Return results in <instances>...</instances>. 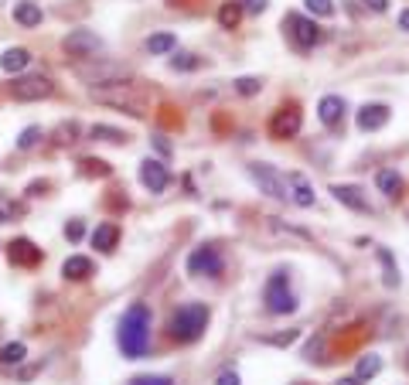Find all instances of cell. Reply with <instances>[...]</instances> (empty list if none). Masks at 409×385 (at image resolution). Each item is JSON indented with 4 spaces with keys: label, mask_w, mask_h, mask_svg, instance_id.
<instances>
[{
    "label": "cell",
    "mask_w": 409,
    "mask_h": 385,
    "mask_svg": "<svg viewBox=\"0 0 409 385\" xmlns=\"http://www.w3.org/2000/svg\"><path fill=\"white\" fill-rule=\"evenodd\" d=\"M93 99L103 103V106H116L143 120L150 113V96L140 82H123V78H113V82H103V86H93Z\"/></svg>",
    "instance_id": "6da1fadb"
},
{
    "label": "cell",
    "mask_w": 409,
    "mask_h": 385,
    "mask_svg": "<svg viewBox=\"0 0 409 385\" xmlns=\"http://www.w3.org/2000/svg\"><path fill=\"white\" fill-rule=\"evenodd\" d=\"M150 344V307L147 304H130V310L120 321V348L126 358H140Z\"/></svg>",
    "instance_id": "7a4b0ae2"
},
{
    "label": "cell",
    "mask_w": 409,
    "mask_h": 385,
    "mask_svg": "<svg viewBox=\"0 0 409 385\" xmlns=\"http://www.w3.org/2000/svg\"><path fill=\"white\" fill-rule=\"evenodd\" d=\"M208 317H212V314H208L204 304H181L171 317V338L181 341V344L198 341L204 334V327H208Z\"/></svg>",
    "instance_id": "3957f363"
},
{
    "label": "cell",
    "mask_w": 409,
    "mask_h": 385,
    "mask_svg": "<svg viewBox=\"0 0 409 385\" xmlns=\"http://www.w3.org/2000/svg\"><path fill=\"white\" fill-rule=\"evenodd\" d=\"M263 304H266L269 314H294V310H297V297L290 290V277H286L284 270H276V273L266 279Z\"/></svg>",
    "instance_id": "277c9868"
},
{
    "label": "cell",
    "mask_w": 409,
    "mask_h": 385,
    "mask_svg": "<svg viewBox=\"0 0 409 385\" xmlns=\"http://www.w3.org/2000/svg\"><path fill=\"white\" fill-rule=\"evenodd\" d=\"M284 28H286V34H290V41H294L300 51L321 45V38H324V31L317 28L311 17H304V14H286L284 17Z\"/></svg>",
    "instance_id": "5b68a950"
},
{
    "label": "cell",
    "mask_w": 409,
    "mask_h": 385,
    "mask_svg": "<svg viewBox=\"0 0 409 385\" xmlns=\"http://www.w3.org/2000/svg\"><path fill=\"white\" fill-rule=\"evenodd\" d=\"M249 178L256 181V188H259L263 195H269V198H276V201L290 198L286 181L276 174V168H269V164H249Z\"/></svg>",
    "instance_id": "8992f818"
},
{
    "label": "cell",
    "mask_w": 409,
    "mask_h": 385,
    "mask_svg": "<svg viewBox=\"0 0 409 385\" xmlns=\"http://www.w3.org/2000/svg\"><path fill=\"white\" fill-rule=\"evenodd\" d=\"M51 93H55V86L45 76H24L11 86V96H14L17 103H38V99H48Z\"/></svg>",
    "instance_id": "52a82bcc"
},
{
    "label": "cell",
    "mask_w": 409,
    "mask_h": 385,
    "mask_svg": "<svg viewBox=\"0 0 409 385\" xmlns=\"http://www.w3.org/2000/svg\"><path fill=\"white\" fill-rule=\"evenodd\" d=\"M62 48L72 55V58H89V55H95V51L103 48V38L95 31H89V28H76V31L65 34Z\"/></svg>",
    "instance_id": "ba28073f"
},
{
    "label": "cell",
    "mask_w": 409,
    "mask_h": 385,
    "mask_svg": "<svg viewBox=\"0 0 409 385\" xmlns=\"http://www.w3.org/2000/svg\"><path fill=\"white\" fill-rule=\"evenodd\" d=\"M188 273L191 277H219L222 273V256L215 246H198L188 256Z\"/></svg>",
    "instance_id": "9c48e42d"
},
{
    "label": "cell",
    "mask_w": 409,
    "mask_h": 385,
    "mask_svg": "<svg viewBox=\"0 0 409 385\" xmlns=\"http://www.w3.org/2000/svg\"><path fill=\"white\" fill-rule=\"evenodd\" d=\"M269 133L276 140H290L300 133V109L297 106H280L269 116Z\"/></svg>",
    "instance_id": "30bf717a"
},
{
    "label": "cell",
    "mask_w": 409,
    "mask_h": 385,
    "mask_svg": "<svg viewBox=\"0 0 409 385\" xmlns=\"http://www.w3.org/2000/svg\"><path fill=\"white\" fill-rule=\"evenodd\" d=\"M140 185L150 191V195H160V191H167V185H171V170L164 168L160 160H143L140 164Z\"/></svg>",
    "instance_id": "8fae6325"
},
{
    "label": "cell",
    "mask_w": 409,
    "mask_h": 385,
    "mask_svg": "<svg viewBox=\"0 0 409 385\" xmlns=\"http://www.w3.org/2000/svg\"><path fill=\"white\" fill-rule=\"evenodd\" d=\"M331 195L341 201V205H348L351 212H358V215L372 212V205H368V198H365V191L358 185H331Z\"/></svg>",
    "instance_id": "7c38bea8"
},
{
    "label": "cell",
    "mask_w": 409,
    "mask_h": 385,
    "mask_svg": "<svg viewBox=\"0 0 409 385\" xmlns=\"http://www.w3.org/2000/svg\"><path fill=\"white\" fill-rule=\"evenodd\" d=\"M7 256H11V266H24V270H31L41 262V249L34 246L31 239H14L11 246H7Z\"/></svg>",
    "instance_id": "4fadbf2b"
},
{
    "label": "cell",
    "mask_w": 409,
    "mask_h": 385,
    "mask_svg": "<svg viewBox=\"0 0 409 385\" xmlns=\"http://www.w3.org/2000/svg\"><path fill=\"white\" fill-rule=\"evenodd\" d=\"M286 188H290V201L300 205V208H311L314 205V185L300 174V170H290L286 174Z\"/></svg>",
    "instance_id": "5bb4252c"
},
{
    "label": "cell",
    "mask_w": 409,
    "mask_h": 385,
    "mask_svg": "<svg viewBox=\"0 0 409 385\" xmlns=\"http://www.w3.org/2000/svg\"><path fill=\"white\" fill-rule=\"evenodd\" d=\"M385 123H389V106L368 103V106L358 109V130H365V133H376V130H382Z\"/></svg>",
    "instance_id": "9a60e30c"
},
{
    "label": "cell",
    "mask_w": 409,
    "mask_h": 385,
    "mask_svg": "<svg viewBox=\"0 0 409 385\" xmlns=\"http://www.w3.org/2000/svg\"><path fill=\"white\" fill-rule=\"evenodd\" d=\"M345 99L341 96H324L321 103H317V116H321V123L324 126H338L345 120Z\"/></svg>",
    "instance_id": "2e32d148"
},
{
    "label": "cell",
    "mask_w": 409,
    "mask_h": 385,
    "mask_svg": "<svg viewBox=\"0 0 409 385\" xmlns=\"http://www.w3.org/2000/svg\"><path fill=\"white\" fill-rule=\"evenodd\" d=\"M93 249H99V252H113L116 249V242H120V225L116 222H103V225H95L93 229Z\"/></svg>",
    "instance_id": "e0dca14e"
},
{
    "label": "cell",
    "mask_w": 409,
    "mask_h": 385,
    "mask_svg": "<svg viewBox=\"0 0 409 385\" xmlns=\"http://www.w3.org/2000/svg\"><path fill=\"white\" fill-rule=\"evenodd\" d=\"M62 277L65 279H89L93 277V260H86V256H68V260L62 262Z\"/></svg>",
    "instance_id": "ac0fdd59"
},
{
    "label": "cell",
    "mask_w": 409,
    "mask_h": 385,
    "mask_svg": "<svg viewBox=\"0 0 409 385\" xmlns=\"http://www.w3.org/2000/svg\"><path fill=\"white\" fill-rule=\"evenodd\" d=\"M28 65H31V51L28 48H7L0 55V68L4 72H24Z\"/></svg>",
    "instance_id": "d6986e66"
},
{
    "label": "cell",
    "mask_w": 409,
    "mask_h": 385,
    "mask_svg": "<svg viewBox=\"0 0 409 385\" xmlns=\"http://www.w3.org/2000/svg\"><path fill=\"white\" fill-rule=\"evenodd\" d=\"M14 21L21 28H38L41 24V7L31 4V0H21V4H14Z\"/></svg>",
    "instance_id": "ffe728a7"
},
{
    "label": "cell",
    "mask_w": 409,
    "mask_h": 385,
    "mask_svg": "<svg viewBox=\"0 0 409 385\" xmlns=\"http://www.w3.org/2000/svg\"><path fill=\"white\" fill-rule=\"evenodd\" d=\"M376 185H378V191H382L385 198H399V195H403V178H399L395 170H389V168L376 174Z\"/></svg>",
    "instance_id": "44dd1931"
},
{
    "label": "cell",
    "mask_w": 409,
    "mask_h": 385,
    "mask_svg": "<svg viewBox=\"0 0 409 385\" xmlns=\"http://www.w3.org/2000/svg\"><path fill=\"white\" fill-rule=\"evenodd\" d=\"M376 256H378V262H382V283H385L389 290H393V287H399V266H395L393 252L378 246V249H376Z\"/></svg>",
    "instance_id": "7402d4cb"
},
{
    "label": "cell",
    "mask_w": 409,
    "mask_h": 385,
    "mask_svg": "<svg viewBox=\"0 0 409 385\" xmlns=\"http://www.w3.org/2000/svg\"><path fill=\"white\" fill-rule=\"evenodd\" d=\"M174 48H177V38H174L171 31H160V34H150V38H147V51H150V55H167Z\"/></svg>",
    "instance_id": "603a6c76"
},
{
    "label": "cell",
    "mask_w": 409,
    "mask_h": 385,
    "mask_svg": "<svg viewBox=\"0 0 409 385\" xmlns=\"http://www.w3.org/2000/svg\"><path fill=\"white\" fill-rule=\"evenodd\" d=\"M24 358H28V348L21 341H11V344L0 348V365H21Z\"/></svg>",
    "instance_id": "cb8c5ba5"
},
{
    "label": "cell",
    "mask_w": 409,
    "mask_h": 385,
    "mask_svg": "<svg viewBox=\"0 0 409 385\" xmlns=\"http://www.w3.org/2000/svg\"><path fill=\"white\" fill-rule=\"evenodd\" d=\"M378 371H382V358L378 354H365L362 361H358V369H355V379H376Z\"/></svg>",
    "instance_id": "d4e9b609"
},
{
    "label": "cell",
    "mask_w": 409,
    "mask_h": 385,
    "mask_svg": "<svg viewBox=\"0 0 409 385\" xmlns=\"http://www.w3.org/2000/svg\"><path fill=\"white\" fill-rule=\"evenodd\" d=\"M239 21H242V4H222V11H219V24L222 28H239Z\"/></svg>",
    "instance_id": "484cf974"
},
{
    "label": "cell",
    "mask_w": 409,
    "mask_h": 385,
    "mask_svg": "<svg viewBox=\"0 0 409 385\" xmlns=\"http://www.w3.org/2000/svg\"><path fill=\"white\" fill-rule=\"evenodd\" d=\"M89 137L93 140H106V143H126V133L123 130H113V126H93V130H89Z\"/></svg>",
    "instance_id": "4316f807"
},
{
    "label": "cell",
    "mask_w": 409,
    "mask_h": 385,
    "mask_svg": "<svg viewBox=\"0 0 409 385\" xmlns=\"http://www.w3.org/2000/svg\"><path fill=\"white\" fill-rule=\"evenodd\" d=\"M300 338V331H280V334H263V344H273V348H286V344H294Z\"/></svg>",
    "instance_id": "83f0119b"
},
{
    "label": "cell",
    "mask_w": 409,
    "mask_h": 385,
    "mask_svg": "<svg viewBox=\"0 0 409 385\" xmlns=\"http://www.w3.org/2000/svg\"><path fill=\"white\" fill-rule=\"evenodd\" d=\"M198 65H202V58H198V55H174V58H171L174 72H195Z\"/></svg>",
    "instance_id": "f1b7e54d"
},
{
    "label": "cell",
    "mask_w": 409,
    "mask_h": 385,
    "mask_svg": "<svg viewBox=\"0 0 409 385\" xmlns=\"http://www.w3.org/2000/svg\"><path fill=\"white\" fill-rule=\"evenodd\" d=\"M232 86H236V93H239V96H256L259 89H263V82H259V78H252V76L236 78Z\"/></svg>",
    "instance_id": "f546056e"
},
{
    "label": "cell",
    "mask_w": 409,
    "mask_h": 385,
    "mask_svg": "<svg viewBox=\"0 0 409 385\" xmlns=\"http://www.w3.org/2000/svg\"><path fill=\"white\" fill-rule=\"evenodd\" d=\"M38 140H41V126H28V130L17 137V147H21V150H31V147H38Z\"/></svg>",
    "instance_id": "4dcf8cb0"
},
{
    "label": "cell",
    "mask_w": 409,
    "mask_h": 385,
    "mask_svg": "<svg viewBox=\"0 0 409 385\" xmlns=\"http://www.w3.org/2000/svg\"><path fill=\"white\" fill-rule=\"evenodd\" d=\"M304 358H307V361H324V334H317V338L304 348Z\"/></svg>",
    "instance_id": "1f68e13d"
},
{
    "label": "cell",
    "mask_w": 409,
    "mask_h": 385,
    "mask_svg": "<svg viewBox=\"0 0 409 385\" xmlns=\"http://www.w3.org/2000/svg\"><path fill=\"white\" fill-rule=\"evenodd\" d=\"M304 4H307V11L317 14V17H331V14H334V4H331V0H304Z\"/></svg>",
    "instance_id": "d6a6232c"
},
{
    "label": "cell",
    "mask_w": 409,
    "mask_h": 385,
    "mask_svg": "<svg viewBox=\"0 0 409 385\" xmlns=\"http://www.w3.org/2000/svg\"><path fill=\"white\" fill-rule=\"evenodd\" d=\"M82 168H86V174H99V178L110 174V164H106V160H82Z\"/></svg>",
    "instance_id": "836d02e7"
},
{
    "label": "cell",
    "mask_w": 409,
    "mask_h": 385,
    "mask_svg": "<svg viewBox=\"0 0 409 385\" xmlns=\"http://www.w3.org/2000/svg\"><path fill=\"white\" fill-rule=\"evenodd\" d=\"M76 133H79L76 123H62L58 126V143H76Z\"/></svg>",
    "instance_id": "e575fe53"
},
{
    "label": "cell",
    "mask_w": 409,
    "mask_h": 385,
    "mask_svg": "<svg viewBox=\"0 0 409 385\" xmlns=\"http://www.w3.org/2000/svg\"><path fill=\"white\" fill-rule=\"evenodd\" d=\"M65 235H68V242H79L82 235H86V225L76 218V222H68V225H65Z\"/></svg>",
    "instance_id": "d590c367"
},
{
    "label": "cell",
    "mask_w": 409,
    "mask_h": 385,
    "mask_svg": "<svg viewBox=\"0 0 409 385\" xmlns=\"http://www.w3.org/2000/svg\"><path fill=\"white\" fill-rule=\"evenodd\" d=\"M130 385H174L167 375H143V379H133Z\"/></svg>",
    "instance_id": "8d00e7d4"
},
{
    "label": "cell",
    "mask_w": 409,
    "mask_h": 385,
    "mask_svg": "<svg viewBox=\"0 0 409 385\" xmlns=\"http://www.w3.org/2000/svg\"><path fill=\"white\" fill-rule=\"evenodd\" d=\"M362 7H368L372 14H385V11H389V0H362Z\"/></svg>",
    "instance_id": "74e56055"
},
{
    "label": "cell",
    "mask_w": 409,
    "mask_h": 385,
    "mask_svg": "<svg viewBox=\"0 0 409 385\" xmlns=\"http://www.w3.org/2000/svg\"><path fill=\"white\" fill-rule=\"evenodd\" d=\"M266 4H269V0H242V7L252 11V14H263V11H266Z\"/></svg>",
    "instance_id": "f35d334b"
},
{
    "label": "cell",
    "mask_w": 409,
    "mask_h": 385,
    "mask_svg": "<svg viewBox=\"0 0 409 385\" xmlns=\"http://www.w3.org/2000/svg\"><path fill=\"white\" fill-rule=\"evenodd\" d=\"M215 385H239V375L236 371H222L219 379H215Z\"/></svg>",
    "instance_id": "ab89813d"
},
{
    "label": "cell",
    "mask_w": 409,
    "mask_h": 385,
    "mask_svg": "<svg viewBox=\"0 0 409 385\" xmlns=\"http://www.w3.org/2000/svg\"><path fill=\"white\" fill-rule=\"evenodd\" d=\"M154 143H157V150H160V154H171V143H167L164 137H154Z\"/></svg>",
    "instance_id": "60d3db41"
},
{
    "label": "cell",
    "mask_w": 409,
    "mask_h": 385,
    "mask_svg": "<svg viewBox=\"0 0 409 385\" xmlns=\"http://www.w3.org/2000/svg\"><path fill=\"white\" fill-rule=\"evenodd\" d=\"M334 385H362V379H355V375H348V379H338Z\"/></svg>",
    "instance_id": "b9f144b4"
},
{
    "label": "cell",
    "mask_w": 409,
    "mask_h": 385,
    "mask_svg": "<svg viewBox=\"0 0 409 385\" xmlns=\"http://www.w3.org/2000/svg\"><path fill=\"white\" fill-rule=\"evenodd\" d=\"M399 28H403V31H409V7L399 14Z\"/></svg>",
    "instance_id": "7bdbcfd3"
},
{
    "label": "cell",
    "mask_w": 409,
    "mask_h": 385,
    "mask_svg": "<svg viewBox=\"0 0 409 385\" xmlns=\"http://www.w3.org/2000/svg\"><path fill=\"white\" fill-rule=\"evenodd\" d=\"M7 218H11V215H7V212H4V208H0V225H4V222H7Z\"/></svg>",
    "instance_id": "ee69618b"
}]
</instances>
